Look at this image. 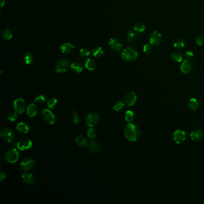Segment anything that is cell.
<instances>
[{
	"instance_id": "6da1fadb",
	"label": "cell",
	"mask_w": 204,
	"mask_h": 204,
	"mask_svg": "<svg viewBox=\"0 0 204 204\" xmlns=\"http://www.w3.org/2000/svg\"><path fill=\"white\" fill-rule=\"evenodd\" d=\"M124 134L127 140L134 142L139 138L140 132L136 125L132 123H128L124 128Z\"/></svg>"
},
{
	"instance_id": "7a4b0ae2",
	"label": "cell",
	"mask_w": 204,
	"mask_h": 204,
	"mask_svg": "<svg viewBox=\"0 0 204 204\" xmlns=\"http://www.w3.org/2000/svg\"><path fill=\"white\" fill-rule=\"evenodd\" d=\"M138 56V51L132 48H127L125 49L121 54L122 59L127 62H132L135 61L137 59Z\"/></svg>"
},
{
	"instance_id": "3957f363",
	"label": "cell",
	"mask_w": 204,
	"mask_h": 204,
	"mask_svg": "<svg viewBox=\"0 0 204 204\" xmlns=\"http://www.w3.org/2000/svg\"><path fill=\"white\" fill-rule=\"evenodd\" d=\"M19 157V153L16 149L12 148L6 151L4 154L5 160L10 163H16Z\"/></svg>"
},
{
	"instance_id": "277c9868",
	"label": "cell",
	"mask_w": 204,
	"mask_h": 204,
	"mask_svg": "<svg viewBox=\"0 0 204 204\" xmlns=\"http://www.w3.org/2000/svg\"><path fill=\"white\" fill-rule=\"evenodd\" d=\"M1 137L5 141L12 143L15 140V132L11 128H4L0 132Z\"/></svg>"
},
{
	"instance_id": "5b68a950",
	"label": "cell",
	"mask_w": 204,
	"mask_h": 204,
	"mask_svg": "<svg viewBox=\"0 0 204 204\" xmlns=\"http://www.w3.org/2000/svg\"><path fill=\"white\" fill-rule=\"evenodd\" d=\"M70 65V61L67 59H62L56 64L55 70L58 73H65L68 69Z\"/></svg>"
},
{
	"instance_id": "8992f818",
	"label": "cell",
	"mask_w": 204,
	"mask_h": 204,
	"mask_svg": "<svg viewBox=\"0 0 204 204\" xmlns=\"http://www.w3.org/2000/svg\"><path fill=\"white\" fill-rule=\"evenodd\" d=\"M35 165L34 159L31 158H26L22 160L20 166L21 168L24 171H28L32 169Z\"/></svg>"
},
{
	"instance_id": "52a82bcc",
	"label": "cell",
	"mask_w": 204,
	"mask_h": 204,
	"mask_svg": "<svg viewBox=\"0 0 204 204\" xmlns=\"http://www.w3.org/2000/svg\"><path fill=\"white\" fill-rule=\"evenodd\" d=\"M42 117L46 123L50 125H53L55 123L56 117L51 110L49 109H44L42 111Z\"/></svg>"
},
{
	"instance_id": "ba28073f",
	"label": "cell",
	"mask_w": 204,
	"mask_h": 204,
	"mask_svg": "<svg viewBox=\"0 0 204 204\" xmlns=\"http://www.w3.org/2000/svg\"><path fill=\"white\" fill-rule=\"evenodd\" d=\"M99 120V116L97 114L95 113H91L87 115L86 119V123L89 127L92 128L98 124Z\"/></svg>"
},
{
	"instance_id": "9c48e42d",
	"label": "cell",
	"mask_w": 204,
	"mask_h": 204,
	"mask_svg": "<svg viewBox=\"0 0 204 204\" xmlns=\"http://www.w3.org/2000/svg\"><path fill=\"white\" fill-rule=\"evenodd\" d=\"M13 107L16 111L19 114L24 113L26 110V105L24 100L22 98H18L13 102Z\"/></svg>"
},
{
	"instance_id": "30bf717a",
	"label": "cell",
	"mask_w": 204,
	"mask_h": 204,
	"mask_svg": "<svg viewBox=\"0 0 204 204\" xmlns=\"http://www.w3.org/2000/svg\"><path fill=\"white\" fill-rule=\"evenodd\" d=\"M186 137L187 135L186 132L181 129L176 130L173 133V140L174 142L178 144L184 142L186 139Z\"/></svg>"
},
{
	"instance_id": "8fae6325",
	"label": "cell",
	"mask_w": 204,
	"mask_h": 204,
	"mask_svg": "<svg viewBox=\"0 0 204 204\" xmlns=\"http://www.w3.org/2000/svg\"><path fill=\"white\" fill-rule=\"evenodd\" d=\"M161 40L162 34L156 31L152 32L149 36V41L152 46L159 45L161 42Z\"/></svg>"
},
{
	"instance_id": "7c38bea8",
	"label": "cell",
	"mask_w": 204,
	"mask_h": 204,
	"mask_svg": "<svg viewBox=\"0 0 204 204\" xmlns=\"http://www.w3.org/2000/svg\"><path fill=\"white\" fill-rule=\"evenodd\" d=\"M108 45L110 48L114 51H119L123 48L122 42L117 38H111L108 41Z\"/></svg>"
},
{
	"instance_id": "4fadbf2b",
	"label": "cell",
	"mask_w": 204,
	"mask_h": 204,
	"mask_svg": "<svg viewBox=\"0 0 204 204\" xmlns=\"http://www.w3.org/2000/svg\"><path fill=\"white\" fill-rule=\"evenodd\" d=\"M32 143L30 140L22 139L17 143V147L21 151H25L31 149Z\"/></svg>"
},
{
	"instance_id": "5bb4252c",
	"label": "cell",
	"mask_w": 204,
	"mask_h": 204,
	"mask_svg": "<svg viewBox=\"0 0 204 204\" xmlns=\"http://www.w3.org/2000/svg\"><path fill=\"white\" fill-rule=\"evenodd\" d=\"M137 100V95L133 91H130V92H128L125 95V98H124V101H125V104L129 107L133 105L136 102Z\"/></svg>"
},
{
	"instance_id": "9a60e30c",
	"label": "cell",
	"mask_w": 204,
	"mask_h": 204,
	"mask_svg": "<svg viewBox=\"0 0 204 204\" xmlns=\"http://www.w3.org/2000/svg\"><path fill=\"white\" fill-rule=\"evenodd\" d=\"M193 69V66L189 60H184L182 62L180 65V70L184 74H187L191 73Z\"/></svg>"
},
{
	"instance_id": "2e32d148",
	"label": "cell",
	"mask_w": 204,
	"mask_h": 204,
	"mask_svg": "<svg viewBox=\"0 0 204 204\" xmlns=\"http://www.w3.org/2000/svg\"><path fill=\"white\" fill-rule=\"evenodd\" d=\"M190 137L192 141L198 142L202 140L203 137V132L200 129H196L191 132Z\"/></svg>"
},
{
	"instance_id": "e0dca14e",
	"label": "cell",
	"mask_w": 204,
	"mask_h": 204,
	"mask_svg": "<svg viewBox=\"0 0 204 204\" xmlns=\"http://www.w3.org/2000/svg\"><path fill=\"white\" fill-rule=\"evenodd\" d=\"M37 111H38L37 105L35 104L32 103L29 104L26 108L27 115L30 117L35 116L37 114Z\"/></svg>"
},
{
	"instance_id": "ac0fdd59",
	"label": "cell",
	"mask_w": 204,
	"mask_h": 204,
	"mask_svg": "<svg viewBox=\"0 0 204 204\" xmlns=\"http://www.w3.org/2000/svg\"><path fill=\"white\" fill-rule=\"evenodd\" d=\"M75 48H76V46L73 45L70 43H65L60 47V50L62 53L68 54L71 53Z\"/></svg>"
},
{
	"instance_id": "d6986e66",
	"label": "cell",
	"mask_w": 204,
	"mask_h": 204,
	"mask_svg": "<svg viewBox=\"0 0 204 204\" xmlns=\"http://www.w3.org/2000/svg\"><path fill=\"white\" fill-rule=\"evenodd\" d=\"M75 142L77 145L81 148H86L87 147L89 143L87 140L83 136L78 135L75 139Z\"/></svg>"
},
{
	"instance_id": "ffe728a7",
	"label": "cell",
	"mask_w": 204,
	"mask_h": 204,
	"mask_svg": "<svg viewBox=\"0 0 204 204\" xmlns=\"http://www.w3.org/2000/svg\"><path fill=\"white\" fill-rule=\"evenodd\" d=\"M22 179L24 183L28 185L32 184L35 181L34 177L31 173H24L22 176Z\"/></svg>"
},
{
	"instance_id": "44dd1931",
	"label": "cell",
	"mask_w": 204,
	"mask_h": 204,
	"mask_svg": "<svg viewBox=\"0 0 204 204\" xmlns=\"http://www.w3.org/2000/svg\"><path fill=\"white\" fill-rule=\"evenodd\" d=\"M17 130L21 133L26 134L27 133L29 130H30V127L29 125L25 122H20L17 125L16 127Z\"/></svg>"
},
{
	"instance_id": "7402d4cb",
	"label": "cell",
	"mask_w": 204,
	"mask_h": 204,
	"mask_svg": "<svg viewBox=\"0 0 204 204\" xmlns=\"http://www.w3.org/2000/svg\"><path fill=\"white\" fill-rule=\"evenodd\" d=\"M84 65L89 71H94L97 67V63L94 59L92 58H87L85 61Z\"/></svg>"
},
{
	"instance_id": "603a6c76",
	"label": "cell",
	"mask_w": 204,
	"mask_h": 204,
	"mask_svg": "<svg viewBox=\"0 0 204 204\" xmlns=\"http://www.w3.org/2000/svg\"><path fill=\"white\" fill-rule=\"evenodd\" d=\"M89 148L91 152L97 153L101 149V145L99 143L92 140V141H90L89 144Z\"/></svg>"
},
{
	"instance_id": "cb8c5ba5",
	"label": "cell",
	"mask_w": 204,
	"mask_h": 204,
	"mask_svg": "<svg viewBox=\"0 0 204 204\" xmlns=\"http://www.w3.org/2000/svg\"><path fill=\"white\" fill-rule=\"evenodd\" d=\"M138 37L137 34L132 30H129L127 32V41L129 43H134L137 42Z\"/></svg>"
},
{
	"instance_id": "d4e9b609",
	"label": "cell",
	"mask_w": 204,
	"mask_h": 204,
	"mask_svg": "<svg viewBox=\"0 0 204 204\" xmlns=\"http://www.w3.org/2000/svg\"><path fill=\"white\" fill-rule=\"evenodd\" d=\"M70 68L74 73L79 74L83 71V66L79 62H73L70 65Z\"/></svg>"
},
{
	"instance_id": "484cf974",
	"label": "cell",
	"mask_w": 204,
	"mask_h": 204,
	"mask_svg": "<svg viewBox=\"0 0 204 204\" xmlns=\"http://www.w3.org/2000/svg\"><path fill=\"white\" fill-rule=\"evenodd\" d=\"M187 105L189 109H190L192 111H195L198 109L199 107V102L197 100V99L195 98H192L189 100L188 103H187Z\"/></svg>"
},
{
	"instance_id": "4316f807",
	"label": "cell",
	"mask_w": 204,
	"mask_h": 204,
	"mask_svg": "<svg viewBox=\"0 0 204 204\" xmlns=\"http://www.w3.org/2000/svg\"><path fill=\"white\" fill-rule=\"evenodd\" d=\"M91 53L95 58H100L104 55V51L101 47H96L92 50Z\"/></svg>"
},
{
	"instance_id": "83f0119b",
	"label": "cell",
	"mask_w": 204,
	"mask_h": 204,
	"mask_svg": "<svg viewBox=\"0 0 204 204\" xmlns=\"http://www.w3.org/2000/svg\"><path fill=\"white\" fill-rule=\"evenodd\" d=\"M133 29L134 31L138 32V33H141L143 32V31H145L146 29V26L141 22H137L134 24L133 26Z\"/></svg>"
},
{
	"instance_id": "f1b7e54d",
	"label": "cell",
	"mask_w": 204,
	"mask_h": 204,
	"mask_svg": "<svg viewBox=\"0 0 204 204\" xmlns=\"http://www.w3.org/2000/svg\"><path fill=\"white\" fill-rule=\"evenodd\" d=\"M1 36L2 38L5 40H10L12 39L13 37L12 32L10 29H4L2 33H1Z\"/></svg>"
},
{
	"instance_id": "f546056e",
	"label": "cell",
	"mask_w": 204,
	"mask_h": 204,
	"mask_svg": "<svg viewBox=\"0 0 204 204\" xmlns=\"http://www.w3.org/2000/svg\"><path fill=\"white\" fill-rule=\"evenodd\" d=\"M172 59L176 62H181L183 58V55L182 53L179 51H175L171 54Z\"/></svg>"
},
{
	"instance_id": "4dcf8cb0",
	"label": "cell",
	"mask_w": 204,
	"mask_h": 204,
	"mask_svg": "<svg viewBox=\"0 0 204 204\" xmlns=\"http://www.w3.org/2000/svg\"><path fill=\"white\" fill-rule=\"evenodd\" d=\"M125 118L127 122L128 123H132L134 121L135 118V114L132 111L128 110L125 113Z\"/></svg>"
},
{
	"instance_id": "1f68e13d",
	"label": "cell",
	"mask_w": 204,
	"mask_h": 204,
	"mask_svg": "<svg viewBox=\"0 0 204 204\" xmlns=\"http://www.w3.org/2000/svg\"><path fill=\"white\" fill-rule=\"evenodd\" d=\"M125 104L122 101H117L115 102L113 105V109L114 111L117 112H120L122 111L124 108Z\"/></svg>"
},
{
	"instance_id": "d6a6232c",
	"label": "cell",
	"mask_w": 204,
	"mask_h": 204,
	"mask_svg": "<svg viewBox=\"0 0 204 204\" xmlns=\"http://www.w3.org/2000/svg\"><path fill=\"white\" fill-rule=\"evenodd\" d=\"M185 44H186V41L184 40L179 38V39H177L175 41V43H174V47L177 49H181L184 47Z\"/></svg>"
},
{
	"instance_id": "836d02e7",
	"label": "cell",
	"mask_w": 204,
	"mask_h": 204,
	"mask_svg": "<svg viewBox=\"0 0 204 204\" xmlns=\"http://www.w3.org/2000/svg\"><path fill=\"white\" fill-rule=\"evenodd\" d=\"M24 61L26 64H31L34 61V58L30 53H26L24 56Z\"/></svg>"
},
{
	"instance_id": "e575fe53",
	"label": "cell",
	"mask_w": 204,
	"mask_h": 204,
	"mask_svg": "<svg viewBox=\"0 0 204 204\" xmlns=\"http://www.w3.org/2000/svg\"><path fill=\"white\" fill-rule=\"evenodd\" d=\"M57 104H58V100L55 98H52L49 99L47 102V105L50 109L54 108L56 107Z\"/></svg>"
},
{
	"instance_id": "d590c367",
	"label": "cell",
	"mask_w": 204,
	"mask_h": 204,
	"mask_svg": "<svg viewBox=\"0 0 204 204\" xmlns=\"http://www.w3.org/2000/svg\"><path fill=\"white\" fill-rule=\"evenodd\" d=\"M18 112L16 111H12L8 114V119L11 122H15L18 119Z\"/></svg>"
},
{
	"instance_id": "8d00e7d4",
	"label": "cell",
	"mask_w": 204,
	"mask_h": 204,
	"mask_svg": "<svg viewBox=\"0 0 204 204\" xmlns=\"http://www.w3.org/2000/svg\"><path fill=\"white\" fill-rule=\"evenodd\" d=\"M47 98L46 97L43 95H40L38 96H37L35 99H34V102L35 103L37 104H42L43 103L46 101Z\"/></svg>"
},
{
	"instance_id": "74e56055",
	"label": "cell",
	"mask_w": 204,
	"mask_h": 204,
	"mask_svg": "<svg viewBox=\"0 0 204 204\" xmlns=\"http://www.w3.org/2000/svg\"><path fill=\"white\" fill-rule=\"evenodd\" d=\"M96 130L93 127L89 128L87 132V135L90 138H94L96 136Z\"/></svg>"
},
{
	"instance_id": "f35d334b",
	"label": "cell",
	"mask_w": 204,
	"mask_h": 204,
	"mask_svg": "<svg viewBox=\"0 0 204 204\" xmlns=\"http://www.w3.org/2000/svg\"><path fill=\"white\" fill-rule=\"evenodd\" d=\"M196 43L199 46L204 45V35H199L196 38Z\"/></svg>"
},
{
	"instance_id": "ab89813d",
	"label": "cell",
	"mask_w": 204,
	"mask_h": 204,
	"mask_svg": "<svg viewBox=\"0 0 204 204\" xmlns=\"http://www.w3.org/2000/svg\"><path fill=\"white\" fill-rule=\"evenodd\" d=\"M153 51V48L151 44H146L143 47V51L146 54H150Z\"/></svg>"
},
{
	"instance_id": "60d3db41",
	"label": "cell",
	"mask_w": 204,
	"mask_h": 204,
	"mask_svg": "<svg viewBox=\"0 0 204 204\" xmlns=\"http://www.w3.org/2000/svg\"><path fill=\"white\" fill-rule=\"evenodd\" d=\"M90 54V51L86 48H82L80 50V54L83 57L87 56Z\"/></svg>"
},
{
	"instance_id": "b9f144b4",
	"label": "cell",
	"mask_w": 204,
	"mask_h": 204,
	"mask_svg": "<svg viewBox=\"0 0 204 204\" xmlns=\"http://www.w3.org/2000/svg\"><path fill=\"white\" fill-rule=\"evenodd\" d=\"M72 112H73V122L75 124H78L79 123L80 119H79L78 114L75 112V108L73 109Z\"/></svg>"
},
{
	"instance_id": "7bdbcfd3",
	"label": "cell",
	"mask_w": 204,
	"mask_h": 204,
	"mask_svg": "<svg viewBox=\"0 0 204 204\" xmlns=\"http://www.w3.org/2000/svg\"><path fill=\"white\" fill-rule=\"evenodd\" d=\"M184 56L187 60H190L193 58L194 54L192 51H187L185 53Z\"/></svg>"
},
{
	"instance_id": "ee69618b",
	"label": "cell",
	"mask_w": 204,
	"mask_h": 204,
	"mask_svg": "<svg viewBox=\"0 0 204 204\" xmlns=\"http://www.w3.org/2000/svg\"><path fill=\"white\" fill-rule=\"evenodd\" d=\"M5 177H6L5 173L2 170H1V171H0V181H4L5 179Z\"/></svg>"
},
{
	"instance_id": "f6af8a7d",
	"label": "cell",
	"mask_w": 204,
	"mask_h": 204,
	"mask_svg": "<svg viewBox=\"0 0 204 204\" xmlns=\"http://www.w3.org/2000/svg\"><path fill=\"white\" fill-rule=\"evenodd\" d=\"M5 3V0H1V7H2Z\"/></svg>"
}]
</instances>
